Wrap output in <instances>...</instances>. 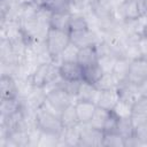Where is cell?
<instances>
[{
    "label": "cell",
    "instance_id": "1",
    "mask_svg": "<svg viewBox=\"0 0 147 147\" xmlns=\"http://www.w3.org/2000/svg\"><path fill=\"white\" fill-rule=\"evenodd\" d=\"M45 88H46L47 95H46V102L44 103L42 107L57 115H60V113L64 108H67L69 105L76 102V99L60 86L49 85Z\"/></svg>",
    "mask_w": 147,
    "mask_h": 147
},
{
    "label": "cell",
    "instance_id": "2",
    "mask_svg": "<svg viewBox=\"0 0 147 147\" xmlns=\"http://www.w3.org/2000/svg\"><path fill=\"white\" fill-rule=\"evenodd\" d=\"M70 42H71V39H70V33L68 31L57 30L53 28L48 29L47 36L45 38V44L54 62L59 63V59L61 54Z\"/></svg>",
    "mask_w": 147,
    "mask_h": 147
},
{
    "label": "cell",
    "instance_id": "3",
    "mask_svg": "<svg viewBox=\"0 0 147 147\" xmlns=\"http://www.w3.org/2000/svg\"><path fill=\"white\" fill-rule=\"evenodd\" d=\"M59 78V63L56 62L38 64L30 76V80L34 87H47Z\"/></svg>",
    "mask_w": 147,
    "mask_h": 147
},
{
    "label": "cell",
    "instance_id": "4",
    "mask_svg": "<svg viewBox=\"0 0 147 147\" xmlns=\"http://www.w3.org/2000/svg\"><path fill=\"white\" fill-rule=\"evenodd\" d=\"M36 125L42 132L61 134L63 131V125L60 119V115L41 107L36 110Z\"/></svg>",
    "mask_w": 147,
    "mask_h": 147
},
{
    "label": "cell",
    "instance_id": "5",
    "mask_svg": "<svg viewBox=\"0 0 147 147\" xmlns=\"http://www.w3.org/2000/svg\"><path fill=\"white\" fill-rule=\"evenodd\" d=\"M115 16L119 21H137L144 17L139 0H125L116 10Z\"/></svg>",
    "mask_w": 147,
    "mask_h": 147
},
{
    "label": "cell",
    "instance_id": "6",
    "mask_svg": "<svg viewBox=\"0 0 147 147\" xmlns=\"http://www.w3.org/2000/svg\"><path fill=\"white\" fill-rule=\"evenodd\" d=\"M103 131L92 127L88 124H80V136H79V146L85 147H95L102 146Z\"/></svg>",
    "mask_w": 147,
    "mask_h": 147
},
{
    "label": "cell",
    "instance_id": "7",
    "mask_svg": "<svg viewBox=\"0 0 147 147\" xmlns=\"http://www.w3.org/2000/svg\"><path fill=\"white\" fill-rule=\"evenodd\" d=\"M69 33H70L71 42L74 45H76L78 48L95 45L96 42H99L102 39V36L94 29H87V30L69 32Z\"/></svg>",
    "mask_w": 147,
    "mask_h": 147
},
{
    "label": "cell",
    "instance_id": "8",
    "mask_svg": "<svg viewBox=\"0 0 147 147\" xmlns=\"http://www.w3.org/2000/svg\"><path fill=\"white\" fill-rule=\"evenodd\" d=\"M60 77L68 82L82 80L83 78V67L77 61H67L59 63Z\"/></svg>",
    "mask_w": 147,
    "mask_h": 147
},
{
    "label": "cell",
    "instance_id": "9",
    "mask_svg": "<svg viewBox=\"0 0 147 147\" xmlns=\"http://www.w3.org/2000/svg\"><path fill=\"white\" fill-rule=\"evenodd\" d=\"M145 80H147V59L140 57L131 61L127 82L134 85H139Z\"/></svg>",
    "mask_w": 147,
    "mask_h": 147
},
{
    "label": "cell",
    "instance_id": "10",
    "mask_svg": "<svg viewBox=\"0 0 147 147\" xmlns=\"http://www.w3.org/2000/svg\"><path fill=\"white\" fill-rule=\"evenodd\" d=\"M96 103L92 101H85V100H77L75 102V108L78 117L79 124H88L92 119L95 110H96Z\"/></svg>",
    "mask_w": 147,
    "mask_h": 147
},
{
    "label": "cell",
    "instance_id": "11",
    "mask_svg": "<svg viewBox=\"0 0 147 147\" xmlns=\"http://www.w3.org/2000/svg\"><path fill=\"white\" fill-rule=\"evenodd\" d=\"M0 92L1 100L18 99L16 78L10 75H1L0 77Z\"/></svg>",
    "mask_w": 147,
    "mask_h": 147
},
{
    "label": "cell",
    "instance_id": "12",
    "mask_svg": "<svg viewBox=\"0 0 147 147\" xmlns=\"http://www.w3.org/2000/svg\"><path fill=\"white\" fill-rule=\"evenodd\" d=\"M90 13L95 17V20H102L115 16V10L110 5L109 0H92Z\"/></svg>",
    "mask_w": 147,
    "mask_h": 147
},
{
    "label": "cell",
    "instance_id": "13",
    "mask_svg": "<svg viewBox=\"0 0 147 147\" xmlns=\"http://www.w3.org/2000/svg\"><path fill=\"white\" fill-rule=\"evenodd\" d=\"M118 101H119V94L117 90H100L96 100V106L111 111Z\"/></svg>",
    "mask_w": 147,
    "mask_h": 147
},
{
    "label": "cell",
    "instance_id": "14",
    "mask_svg": "<svg viewBox=\"0 0 147 147\" xmlns=\"http://www.w3.org/2000/svg\"><path fill=\"white\" fill-rule=\"evenodd\" d=\"M98 59H99V55H98L95 45H91V46H85V47L78 48L77 60L76 61L83 68L98 63Z\"/></svg>",
    "mask_w": 147,
    "mask_h": 147
},
{
    "label": "cell",
    "instance_id": "15",
    "mask_svg": "<svg viewBox=\"0 0 147 147\" xmlns=\"http://www.w3.org/2000/svg\"><path fill=\"white\" fill-rule=\"evenodd\" d=\"M99 92L100 90L94 85V84H90L87 82L82 80L80 85H79V90L77 93V100H85V101H92L96 103L98 96H99Z\"/></svg>",
    "mask_w": 147,
    "mask_h": 147
},
{
    "label": "cell",
    "instance_id": "16",
    "mask_svg": "<svg viewBox=\"0 0 147 147\" xmlns=\"http://www.w3.org/2000/svg\"><path fill=\"white\" fill-rule=\"evenodd\" d=\"M117 91L119 94V100L125 101V102L131 103V105H133V102L139 98L137 85H134L127 80L121 83Z\"/></svg>",
    "mask_w": 147,
    "mask_h": 147
},
{
    "label": "cell",
    "instance_id": "17",
    "mask_svg": "<svg viewBox=\"0 0 147 147\" xmlns=\"http://www.w3.org/2000/svg\"><path fill=\"white\" fill-rule=\"evenodd\" d=\"M71 11H55L52 13L49 20V28L63 30L69 32V23L71 17Z\"/></svg>",
    "mask_w": 147,
    "mask_h": 147
},
{
    "label": "cell",
    "instance_id": "18",
    "mask_svg": "<svg viewBox=\"0 0 147 147\" xmlns=\"http://www.w3.org/2000/svg\"><path fill=\"white\" fill-rule=\"evenodd\" d=\"M87 29H91V24L87 18V15L85 13L74 11L70 17L69 32H77V31H83Z\"/></svg>",
    "mask_w": 147,
    "mask_h": 147
},
{
    "label": "cell",
    "instance_id": "19",
    "mask_svg": "<svg viewBox=\"0 0 147 147\" xmlns=\"http://www.w3.org/2000/svg\"><path fill=\"white\" fill-rule=\"evenodd\" d=\"M130 64L131 61L129 59H126L125 56H118L116 60V63L114 65L113 69V74L118 78V80L121 83L127 80V76H129V71H130Z\"/></svg>",
    "mask_w": 147,
    "mask_h": 147
},
{
    "label": "cell",
    "instance_id": "20",
    "mask_svg": "<svg viewBox=\"0 0 147 147\" xmlns=\"http://www.w3.org/2000/svg\"><path fill=\"white\" fill-rule=\"evenodd\" d=\"M60 119L62 122L63 127H72V126H76L79 124L76 108H75V103L69 105L67 108H64L60 113Z\"/></svg>",
    "mask_w": 147,
    "mask_h": 147
},
{
    "label": "cell",
    "instance_id": "21",
    "mask_svg": "<svg viewBox=\"0 0 147 147\" xmlns=\"http://www.w3.org/2000/svg\"><path fill=\"white\" fill-rule=\"evenodd\" d=\"M22 108V100L21 99H8L1 100L0 105V113L1 117H9L16 111Z\"/></svg>",
    "mask_w": 147,
    "mask_h": 147
},
{
    "label": "cell",
    "instance_id": "22",
    "mask_svg": "<svg viewBox=\"0 0 147 147\" xmlns=\"http://www.w3.org/2000/svg\"><path fill=\"white\" fill-rule=\"evenodd\" d=\"M119 84L121 82L118 80V78L113 72H109V74H102L101 78L98 80L95 86L99 90H117Z\"/></svg>",
    "mask_w": 147,
    "mask_h": 147
},
{
    "label": "cell",
    "instance_id": "23",
    "mask_svg": "<svg viewBox=\"0 0 147 147\" xmlns=\"http://www.w3.org/2000/svg\"><path fill=\"white\" fill-rule=\"evenodd\" d=\"M102 146L105 147H125V138L117 131L103 132Z\"/></svg>",
    "mask_w": 147,
    "mask_h": 147
},
{
    "label": "cell",
    "instance_id": "24",
    "mask_svg": "<svg viewBox=\"0 0 147 147\" xmlns=\"http://www.w3.org/2000/svg\"><path fill=\"white\" fill-rule=\"evenodd\" d=\"M102 74L103 72L99 68L98 63L92 64V65H88V67H84L83 68V78H82V80L95 85L98 83V80L101 78Z\"/></svg>",
    "mask_w": 147,
    "mask_h": 147
},
{
    "label": "cell",
    "instance_id": "25",
    "mask_svg": "<svg viewBox=\"0 0 147 147\" xmlns=\"http://www.w3.org/2000/svg\"><path fill=\"white\" fill-rule=\"evenodd\" d=\"M109 114H110L109 110H106V109H103L101 107H96V110H95L92 119L90 121L88 125H91L94 129L103 131V127H105V124L107 122V118H108Z\"/></svg>",
    "mask_w": 147,
    "mask_h": 147
},
{
    "label": "cell",
    "instance_id": "26",
    "mask_svg": "<svg viewBox=\"0 0 147 147\" xmlns=\"http://www.w3.org/2000/svg\"><path fill=\"white\" fill-rule=\"evenodd\" d=\"M116 131H117L122 137H124L125 139L133 137V134H134V127H133V124H132V122H131V117L118 118Z\"/></svg>",
    "mask_w": 147,
    "mask_h": 147
},
{
    "label": "cell",
    "instance_id": "27",
    "mask_svg": "<svg viewBox=\"0 0 147 147\" xmlns=\"http://www.w3.org/2000/svg\"><path fill=\"white\" fill-rule=\"evenodd\" d=\"M117 57L118 56H116L113 53H109V54H105V55L99 56V59H98V65L101 69V71L103 74L113 72V69H114V65L116 63Z\"/></svg>",
    "mask_w": 147,
    "mask_h": 147
},
{
    "label": "cell",
    "instance_id": "28",
    "mask_svg": "<svg viewBox=\"0 0 147 147\" xmlns=\"http://www.w3.org/2000/svg\"><path fill=\"white\" fill-rule=\"evenodd\" d=\"M139 41H136V42H126L125 48H124L123 56H125L130 61H134L137 59L144 57V54H142V51H141V47H140Z\"/></svg>",
    "mask_w": 147,
    "mask_h": 147
},
{
    "label": "cell",
    "instance_id": "29",
    "mask_svg": "<svg viewBox=\"0 0 147 147\" xmlns=\"http://www.w3.org/2000/svg\"><path fill=\"white\" fill-rule=\"evenodd\" d=\"M45 8H47L52 13H55V11H71L72 13L71 0H48L47 6Z\"/></svg>",
    "mask_w": 147,
    "mask_h": 147
},
{
    "label": "cell",
    "instance_id": "30",
    "mask_svg": "<svg viewBox=\"0 0 147 147\" xmlns=\"http://www.w3.org/2000/svg\"><path fill=\"white\" fill-rule=\"evenodd\" d=\"M118 118H124V117H131L132 114V105L127 103L125 101L119 100L115 108L111 110Z\"/></svg>",
    "mask_w": 147,
    "mask_h": 147
},
{
    "label": "cell",
    "instance_id": "31",
    "mask_svg": "<svg viewBox=\"0 0 147 147\" xmlns=\"http://www.w3.org/2000/svg\"><path fill=\"white\" fill-rule=\"evenodd\" d=\"M59 141H60V136L59 134H54V133H48V132H42L41 131V136H40V140H39L38 147L59 146Z\"/></svg>",
    "mask_w": 147,
    "mask_h": 147
},
{
    "label": "cell",
    "instance_id": "32",
    "mask_svg": "<svg viewBox=\"0 0 147 147\" xmlns=\"http://www.w3.org/2000/svg\"><path fill=\"white\" fill-rule=\"evenodd\" d=\"M77 53H78V47L76 45H74L72 42H70L68 45V47L61 54V56L59 59V63L60 62H67V61H76L77 60Z\"/></svg>",
    "mask_w": 147,
    "mask_h": 147
},
{
    "label": "cell",
    "instance_id": "33",
    "mask_svg": "<svg viewBox=\"0 0 147 147\" xmlns=\"http://www.w3.org/2000/svg\"><path fill=\"white\" fill-rule=\"evenodd\" d=\"M132 114L147 117V98H138L132 105ZM131 114V115H132Z\"/></svg>",
    "mask_w": 147,
    "mask_h": 147
},
{
    "label": "cell",
    "instance_id": "34",
    "mask_svg": "<svg viewBox=\"0 0 147 147\" xmlns=\"http://www.w3.org/2000/svg\"><path fill=\"white\" fill-rule=\"evenodd\" d=\"M141 144V146H147V122L134 127L133 134Z\"/></svg>",
    "mask_w": 147,
    "mask_h": 147
},
{
    "label": "cell",
    "instance_id": "35",
    "mask_svg": "<svg viewBox=\"0 0 147 147\" xmlns=\"http://www.w3.org/2000/svg\"><path fill=\"white\" fill-rule=\"evenodd\" d=\"M137 88H138V94H139V98H147V80L140 83L139 85H137Z\"/></svg>",
    "mask_w": 147,
    "mask_h": 147
},
{
    "label": "cell",
    "instance_id": "36",
    "mask_svg": "<svg viewBox=\"0 0 147 147\" xmlns=\"http://www.w3.org/2000/svg\"><path fill=\"white\" fill-rule=\"evenodd\" d=\"M139 2L144 17H147V0H139Z\"/></svg>",
    "mask_w": 147,
    "mask_h": 147
},
{
    "label": "cell",
    "instance_id": "37",
    "mask_svg": "<svg viewBox=\"0 0 147 147\" xmlns=\"http://www.w3.org/2000/svg\"><path fill=\"white\" fill-rule=\"evenodd\" d=\"M32 2H33L36 6H38L39 8H45V7L47 6L48 0H32Z\"/></svg>",
    "mask_w": 147,
    "mask_h": 147
},
{
    "label": "cell",
    "instance_id": "38",
    "mask_svg": "<svg viewBox=\"0 0 147 147\" xmlns=\"http://www.w3.org/2000/svg\"><path fill=\"white\" fill-rule=\"evenodd\" d=\"M142 37H145V38H147V17H146V20H145V23H144V26H142Z\"/></svg>",
    "mask_w": 147,
    "mask_h": 147
}]
</instances>
